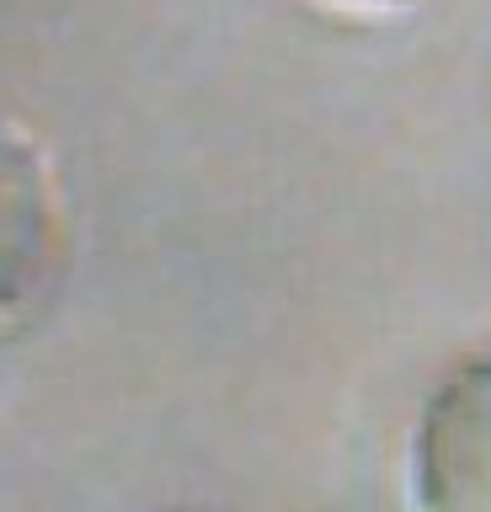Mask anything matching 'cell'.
<instances>
[{
    "instance_id": "obj_2",
    "label": "cell",
    "mask_w": 491,
    "mask_h": 512,
    "mask_svg": "<svg viewBox=\"0 0 491 512\" xmlns=\"http://www.w3.org/2000/svg\"><path fill=\"white\" fill-rule=\"evenodd\" d=\"M59 262V192L43 150L17 128H0V320L43 299Z\"/></svg>"
},
{
    "instance_id": "obj_1",
    "label": "cell",
    "mask_w": 491,
    "mask_h": 512,
    "mask_svg": "<svg viewBox=\"0 0 491 512\" xmlns=\"http://www.w3.org/2000/svg\"><path fill=\"white\" fill-rule=\"evenodd\" d=\"M401 480L411 512H491V352L438 374L411 422Z\"/></svg>"
},
{
    "instance_id": "obj_3",
    "label": "cell",
    "mask_w": 491,
    "mask_h": 512,
    "mask_svg": "<svg viewBox=\"0 0 491 512\" xmlns=\"http://www.w3.org/2000/svg\"><path fill=\"white\" fill-rule=\"evenodd\" d=\"M358 6H411V0H358Z\"/></svg>"
},
{
    "instance_id": "obj_4",
    "label": "cell",
    "mask_w": 491,
    "mask_h": 512,
    "mask_svg": "<svg viewBox=\"0 0 491 512\" xmlns=\"http://www.w3.org/2000/svg\"><path fill=\"white\" fill-rule=\"evenodd\" d=\"M171 512H198V507H171Z\"/></svg>"
}]
</instances>
